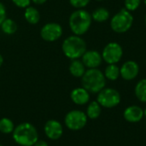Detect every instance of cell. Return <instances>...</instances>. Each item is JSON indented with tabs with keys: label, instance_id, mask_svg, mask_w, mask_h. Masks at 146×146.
Segmentation results:
<instances>
[{
	"label": "cell",
	"instance_id": "cell-29",
	"mask_svg": "<svg viewBox=\"0 0 146 146\" xmlns=\"http://www.w3.org/2000/svg\"><path fill=\"white\" fill-rule=\"evenodd\" d=\"M3 56L0 54V67L3 65Z\"/></svg>",
	"mask_w": 146,
	"mask_h": 146
},
{
	"label": "cell",
	"instance_id": "cell-27",
	"mask_svg": "<svg viewBox=\"0 0 146 146\" xmlns=\"http://www.w3.org/2000/svg\"><path fill=\"white\" fill-rule=\"evenodd\" d=\"M33 146H49L48 145V143L47 142H45V141H44V140H38Z\"/></svg>",
	"mask_w": 146,
	"mask_h": 146
},
{
	"label": "cell",
	"instance_id": "cell-18",
	"mask_svg": "<svg viewBox=\"0 0 146 146\" xmlns=\"http://www.w3.org/2000/svg\"><path fill=\"white\" fill-rule=\"evenodd\" d=\"M134 93L139 102L146 104V79L140 80L136 84L134 88Z\"/></svg>",
	"mask_w": 146,
	"mask_h": 146
},
{
	"label": "cell",
	"instance_id": "cell-7",
	"mask_svg": "<svg viewBox=\"0 0 146 146\" xmlns=\"http://www.w3.org/2000/svg\"><path fill=\"white\" fill-rule=\"evenodd\" d=\"M88 117L85 112L79 110H74L69 111L65 118V126L72 131H79L84 128L87 123Z\"/></svg>",
	"mask_w": 146,
	"mask_h": 146
},
{
	"label": "cell",
	"instance_id": "cell-30",
	"mask_svg": "<svg viewBox=\"0 0 146 146\" xmlns=\"http://www.w3.org/2000/svg\"><path fill=\"white\" fill-rule=\"evenodd\" d=\"M144 117H145L146 118V107L145 109L144 110Z\"/></svg>",
	"mask_w": 146,
	"mask_h": 146
},
{
	"label": "cell",
	"instance_id": "cell-28",
	"mask_svg": "<svg viewBox=\"0 0 146 146\" xmlns=\"http://www.w3.org/2000/svg\"><path fill=\"white\" fill-rule=\"evenodd\" d=\"M32 2H33L35 4H43L47 0H31Z\"/></svg>",
	"mask_w": 146,
	"mask_h": 146
},
{
	"label": "cell",
	"instance_id": "cell-33",
	"mask_svg": "<svg viewBox=\"0 0 146 146\" xmlns=\"http://www.w3.org/2000/svg\"><path fill=\"white\" fill-rule=\"evenodd\" d=\"M145 25H146V15H145Z\"/></svg>",
	"mask_w": 146,
	"mask_h": 146
},
{
	"label": "cell",
	"instance_id": "cell-11",
	"mask_svg": "<svg viewBox=\"0 0 146 146\" xmlns=\"http://www.w3.org/2000/svg\"><path fill=\"white\" fill-rule=\"evenodd\" d=\"M44 131L48 139L51 140H57L62 136L63 127L58 121L50 120L45 123Z\"/></svg>",
	"mask_w": 146,
	"mask_h": 146
},
{
	"label": "cell",
	"instance_id": "cell-31",
	"mask_svg": "<svg viewBox=\"0 0 146 146\" xmlns=\"http://www.w3.org/2000/svg\"><path fill=\"white\" fill-rule=\"evenodd\" d=\"M143 1H144V3H145V5H146V0H143Z\"/></svg>",
	"mask_w": 146,
	"mask_h": 146
},
{
	"label": "cell",
	"instance_id": "cell-2",
	"mask_svg": "<svg viewBox=\"0 0 146 146\" xmlns=\"http://www.w3.org/2000/svg\"><path fill=\"white\" fill-rule=\"evenodd\" d=\"M92 15L84 9L74 11L68 19V25L74 35L81 36L85 34L92 25Z\"/></svg>",
	"mask_w": 146,
	"mask_h": 146
},
{
	"label": "cell",
	"instance_id": "cell-3",
	"mask_svg": "<svg viewBox=\"0 0 146 146\" xmlns=\"http://www.w3.org/2000/svg\"><path fill=\"white\" fill-rule=\"evenodd\" d=\"M82 87L90 93H98L106 86V78L98 68H88L81 77Z\"/></svg>",
	"mask_w": 146,
	"mask_h": 146
},
{
	"label": "cell",
	"instance_id": "cell-20",
	"mask_svg": "<svg viewBox=\"0 0 146 146\" xmlns=\"http://www.w3.org/2000/svg\"><path fill=\"white\" fill-rule=\"evenodd\" d=\"M92 18L97 22H104L110 18V11L103 7L98 8L92 12Z\"/></svg>",
	"mask_w": 146,
	"mask_h": 146
},
{
	"label": "cell",
	"instance_id": "cell-17",
	"mask_svg": "<svg viewBox=\"0 0 146 146\" xmlns=\"http://www.w3.org/2000/svg\"><path fill=\"white\" fill-rule=\"evenodd\" d=\"M102 112V107L97 101H92L89 104L86 109V115L91 120L98 119Z\"/></svg>",
	"mask_w": 146,
	"mask_h": 146
},
{
	"label": "cell",
	"instance_id": "cell-1",
	"mask_svg": "<svg viewBox=\"0 0 146 146\" xmlns=\"http://www.w3.org/2000/svg\"><path fill=\"white\" fill-rule=\"evenodd\" d=\"M12 136L15 142L21 146H33L38 140V133L36 127L29 122H23L16 126Z\"/></svg>",
	"mask_w": 146,
	"mask_h": 146
},
{
	"label": "cell",
	"instance_id": "cell-13",
	"mask_svg": "<svg viewBox=\"0 0 146 146\" xmlns=\"http://www.w3.org/2000/svg\"><path fill=\"white\" fill-rule=\"evenodd\" d=\"M123 117L130 123L139 122L144 118V110L138 105H130L125 109Z\"/></svg>",
	"mask_w": 146,
	"mask_h": 146
},
{
	"label": "cell",
	"instance_id": "cell-12",
	"mask_svg": "<svg viewBox=\"0 0 146 146\" xmlns=\"http://www.w3.org/2000/svg\"><path fill=\"white\" fill-rule=\"evenodd\" d=\"M81 58L82 62L87 68H98L103 62L102 54L97 50H86Z\"/></svg>",
	"mask_w": 146,
	"mask_h": 146
},
{
	"label": "cell",
	"instance_id": "cell-14",
	"mask_svg": "<svg viewBox=\"0 0 146 146\" xmlns=\"http://www.w3.org/2000/svg\"><path fill=\"white\" fill-rule=\"evenodd\" d=\"M70 98L73 103L77 105H85L90 100V92L86 91L84 87L74 88L71 93Z\"/></svg>",
	"mask_w": 146,
	"mask_h": 146
},
{
	"label": "cell",
	"instance_id": "cell-22",
	"mask_svg": "<svg viewBox=\"0 0 146 146\" xmlns=\"http://www.w3.org/2000/svg\"><path fill=\"white\" fill-rule=\"evenodd\" d=\"M15 124L14 122L7 118L3 117L0 120V132L3 134H9L12 133L15 129Z\"/></svg>",
	"mask_w": 146,
	"mask_h": 146
},
{
	"label": "cell",
	"instance_id": "cell-26",
	"mask_svg": "<svg viewBox=\"0 0 146 146\" xmlns=\"http://www.w3.org/2000/svg\"><path fill=\"white\" fill-rule=\"evenodd\" d=\"M7 18V14H6V9L5 6L3 5V3H2L0 2V25L2 24V22Z\"/></svg>",
	"mask_w": 146,
	"mask_h": 146
},
{
	"label": "cell",
	"instance_id": "cell-6",
	"mask_svg": "<svg viewBox=\"0 0 146 146\" xmlns=\"http://www.w3.org/2000/svg\"><path fill=\"white\" fill-rule=\"evenodd\" d=\"M121 97L120 92L110 87H104L102 91L98 93L97 102L101 105V107L106 109H112L118 106L121 103Z\"/></svg>",
	"mask_w": 146,
	"mask_h": 146
},
{
	"label": "cell",
	"instance_id": "cell-24",
	"mask_svg": "<svg viewBox=\"0 0 146 146\" xmlns=\"http://www.w3.org/2000/svg\"><path fill=\"white\" fill-rule=\"evenodd\" d=\"M91 0H69V3L75 9H84L86 7Z\"/></svg>",
	"mask_w": 146,
	"mask_h": 146
},
{
	"label": "cell",
	"instance_id": "cell-8",
	"mask_svg": "<svg viewBox=\"0 0 146 146\" xmlns=\"http://www.w3.org/2000/svg\"><path fill=\"white\" fill-rule=\"evenodd\" d=\"M123 56V50L120 44L116 42L109 43L103 50V60L108 64L118 63Z\"/></svg>",
	"mask_w": 146,
	"mask_h": 146
},
{
	"label": "cell",
	"instance_id": "cell-25",
	"mask_svg": "<svg viewBox=\"0 0 146 146\" xmlns=\"http://www.w3.org/2000/svg\"><path fill=\"white\" fill-rule=\"evenodd\" d=\"M12 2L18 8L26 9L27 7H28L30 5V3H31L32 1L31 0H12Z\"/></svg>",
	"mask_w": 146,
	"mask_h": 146
},
{
	"label": "cell",
	"instance_id": "cell-9",
	"mask_svg": "<svg viewBox=\"0 0 146 146\" xmlns=\"http://www.w3.org/2000/svg\"><path fill=\"white\" fill-rule=\"evenodd\" d=\"M62 35V27L56 22H49L44 24L40 30L41 38L47 42H54L59 39Z\"/></svg>",
	"mask_w": 146,
	"mask_h": 146
},
{
	"label": "cell",
	"instance_id": "cell-5",
	"mask_svg": "<svg viewBox=\"0 0 146 146\" xmlns=\"http://www.w3.org/2000/svg\"><path fill=\"white\" fill-rule=\"evenodd\" d=\"M133 24V16L127 9H121L110 21L111 29L117 33H124L130 30Z\"/></svg>",
	"mask_w": 146,
	"mask_h": 146
},
{
	"label": "cell",
	"instance_id": "cell-19",
	"mask_svg": "<svg viewBox=\"0 0 146 146\" xmlns=\"http://www.w3.org/2000/svg\"><path fill=\"white\" fill-rule=\"evenodd\" d=\"M106 80L115 81L118 80V78L121 76L120 74V68L116 64H109L104 73Z\"/></svg>",
	"mask_w": 146,
	"mask_h": 146
},
{
	"label": "cell",
	"instance_id": "cell-10",
	"mask_svg": "<svg viewBox=\"0 0 146 146\" xmlns=\"http://www.w3.org/2000/svg\"><path fill=\"white\" fill-rule=\"evenodd\" d=\"M139 73V66L135 61H127L120 68L121 77L127 81L134 80Z\"/></svg>",
	"mask_w": 146,
	"mask_h": 146
},
{
	"label": "cell",
	"instance_id": "cell-32",
	"mask_svg": "<svg viewBox=\"0 0 146 146\" xmlns=\"http://www.w3.org/2000/svg\"><path fill=\"white\" fill-rule=\"evenodd\" d=\"M96 1H103V0H96Z\"/></svg>",
	"mask_w": 146,
	"mask_h": 146
},
{
	"label": "cell",
	"instance_id": "cell-4",
	"mask_svg": "<svg viewBox=\"0 0 146 146\" xmlns=\"http://www.w3.org/2000/svg\"><path fill=\"white\" fill-rule=\"evenodd\" d=\"M62 50L66 57L75 60L80 58L86 51V44L80 36L74 34L63 40Z\"/></svg>",
	"mask_w": 146,
	"mask_h": 146
},
{
	"label": "cell",
	"instance_id": "cell-35",
	"mask_svg": "<svg viewBox=\"0 0 146 146\" xmlns=\"http://www.w3.org/2000/svg\"><path fill=\"white\" fill-rule=\"evenodd\" d=\"M145 63H146V61H145Z\"/></svg>",
	"mask_w": 146,
	"mask_h": 146
},
{
	"label": "cell",
	"instance_id": "cell-15",
	"mask_svg": "<svg viewBox=\"0 0 146 146\" xmlns=\"http://www.w3.org/2000/svg\"><path fill=\"white\" fill-rule=\"evenodd\" d=\"M68 69L70 74L76 78H81L86 72V67L84 63L82 62V61L79 59L72 60Z\"/></svg>",
	"mask_w": 146,
	"mask_h": 146
},
{
	"label": "cell",
	"instance_id": "cell-34",
	"mask_svg": "<svg viewBox=\"0 0 146 146\" xmlns=\"http://www.w3.org/2000/svg\"><path fill=\"white\" fill-rule=\"evenodd\" d=\"M0 146H3V145H0Z\"/></svg>",
	"mask_w": 146,
	"mask_h": 146
},
{
	"label": "cell",
	"instance_id": "cell-23",
	"mask_svg": "<svg viewBox=\"0 0 146 146\" xmlns=\"http://www.w3.org/2000/svg\"><path fill=\"white\" fill-rule=\"evenodd\" d=\"M125 9L128 11H135L141 4V0H125Z\"/></svg>",
	"mask_w": 146,
	"mask_h": 146
},
{
	"label": "cell",
	"instance_id": "cell-16",
	"mask_svg": "<svg viewBox=\"0 0 146 146\" xmlns=\"http://www.w3.org/2000/svg\"><path fill=\"white\" fill-rule=\"evenodd\" d=\"M24 17L26 21L30 24H37L40 20V14L39 11L32 6H28L25 9Z\"/></svg>",
	"mask_w": 146,
	"mask_h": 146
},
{
	"label": "cell",
	"instance_id": "cell-21",
	"mask_svg": "<svg viewBox=\"0 0 146 146\" xmlns=\"http://www.w3.org/2000/svg\"><path fill=\"white\" fill-rule=\"evenodd\" d=\"M0 27H1V29H2L3 33L7 34V35L14 34L17 30V25H16L15 21H14L10 18H6L2 22Z\"/></svg>",
	"mask_w": 146,
	"mask_h": 146
}]
</instances>
